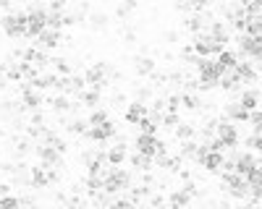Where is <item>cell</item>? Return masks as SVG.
<instances>
[{
	"label": "cell",
	"mask_w": 262,
	"mask_h": 209,
	"mask_svg": "<svg viewBox=\"0 0 262 209\" xmlns=\"http://www.w3.org/2000/svg\"><path fill=\"white\" fill-rule=\"evenodd\" d=\"M221 188L236 201H247L249 196V183L242 173L236 170H221Z\"/></svg>",
	"instance_id": "obj_1"
},
{
	"label": "cell",
	"mask_w": 262,
	"mask_h": 209,
	"mask_svg": "<svg viewBox=\"0 0 262 209\" xmlns=\"http://www.w3.org/2000/svg\"><path fill=\"white\" fill-rule=\"evenodd\" d=\"M0 32H3L8 39H21L27 37V11H11L0 16Z\"/></svg>",
	"instance_id": "obj_2"
},
{
	"label": "cell",
	"mask_w": 262,
	"mask_h": 209,
	"mask_svg": "<svg viewBox=\"0 0 262 209\" xmlns=\"http://www.w3.org/2000/svg\"><path fill=\"white\" fill-rule=\"evenodd\" d=\"M116 134H118V125L107 118V120L100 123V125H90V128H86V134H84V139H86V141H95V144H107L111 139H116Z\"/></svg>",
	"instance_id": "obj_3"
},
{
	"label": "cell",
	"mask_w": 262,
	"mask_h": 209,
	"mask_svg": "<svg viewBox=\"0 0 262 209\" xmlns=\"http://www.w3.org/2000/svg\"><path fill=\"white\" fill-rule=\"evenodd\" d=\"M215 136L226 144V149H233V146L242 144V136H238V125H236L233 120L223 118V115H221V120H217V134H215Z\"/></svg>",
	"instance_id": "obj_4"
},
{
	"label": "cell",
	"mask_w": 262,
	"mask_h": 209,
	"mask_svg": "<svg viewBox=\"0 0 262 209\" xmlns=\"http://www.w3.org/2000/svg\"><path fill=\"white\" fill-rule=\"evenodd\" d=\"M191 47H194V53L196 55H202V58H215L217 53L223 50V45L221 42H215L212 37H207V34H194V39H191Z\"/></svg>",
	"instance_id": "obj_5"
},
{
	"label": "cell",
	"mask_w": 262,
	"mask_h": 209,
	"mask_svg": "<svg viewBox=\"0 0 262 209\" xmlns=\"http://www.w3.org/2000/svg\"><path fill=\"white\" fill-rule=\"evenodd\" d=\"M34 45L42 50H55L58 45H63V29H50L45 27L37 37H34Z\"/></svg>",
	"instance_id": "obj_6"
},
{
	"label": "cell",
	"mask_w": 262,
	"mask_h": 209,
	"mask_svg": "<svg viewBox=\"0 0 262 209\" xmlns=\"http://www.w3.org/2000/svg\"><path fill=\"white\" fill-rule=\"evenodd\" d=\"M131 63H134V73H137L139 79H149L152 73L158 71V60L152 58L149 53H139V55H134V58H131Z\"/></svg>",
	"instance_id": "obj_7"
},
{
	"label": "cell",
	"mask_w": 262,
	"mask_h": 209,
	"mask_svg": "<svg viewBox=\"0 0 262 209\" xmlns=\"http://www.w3.org/2000/svg\"><path fill=\"white\" fill-rule=\"evenodd\" d=\"M34 154H37V160L39 162H45V165H58V167H66L63 165V154L55 149L53 144H34Z\"/></svg>",
	"instance_id": "obj_8"
},
{
	"label": "cell",
	"mask_w": 262,
	"mask_h": 209,
	"mask_svg": "<svg viewBox=\"0 0 262 209\" xmlns=\"http://www.w3.org/2000/svg\"><path fill=\"white\" fill-rule=\"evenodd\" d=\"M221 115L233 120V123H247L249 120V110L242 108V102L238 99H231V102H223V108H221Z\"/></svg>",
	"instance_id": "obj_9"
},
{
	"label": "cell",
	"mask_w": 262,
	"mask_h": 209,
	"mask_svg": "<svg viewBox=\"0 0 262 209\" xmlns=\"http://www.w3.org/2000/svg\"><path fill=\"white\" fill-rule=\"evenodd\" d=\"M144 115H149V104L142 102V99H134V102H131L128 108L123 110V120H126L128 125H137Z\"/></svg>",
	"instance_id": "obj_10"
},
{
	"label": "cell",
	"mask_w": 262,
	"mask_h": 209,
	"mask_svg": "<svg viewBox=\"0 0 262 209\" xmlns=\"http://www.w3.org/2000/svg\"><path fill=\"white\" fill-rule=\"evenodd\" d=\"M257 165H259V157H257L252 149H247V152H238V157H236V167H233V170H236V173H242V175H249Z\"/></svg>",
	"instance_id": "obj_11"
},
{
	"label": "cell",
	"mask_w": 262,
	"mask_h": 209,
	"mask_svg": "<svg viewBox=\"0 0 262 209\" xmlns=\"http://www.w3.org/2000/svg\"><path fill=\"white\" fill-rule=\"evenodd\" d=\"M236 73H238V79H242V84H249V87L259 81V71L254 68L252 60H238L236 63Z\"/></svg>",
	"instance_id": "obj_12"
},
{
	"label": "cell",
	"mask_w": 262,
	"mask_h": 209,
	"mask_svg": "<svg viewBox=\"0 0 262 209\" xmlns=\"http://www.w3.org/2000/svg\"><path fill=\"white\" fill-rule=\"evenodd\" d=\"M134 146H137V152H144L149 157H155V152H158V134H142L139 131V136L134 139Z\"/></svg>",
	"instance_id": "obj_13"
},
{
	"label": "cell",
	"mask_w": 262,
	"mask_h": 209,
	"mask_svg": "<svg viewBox=\"0 0 262 209\" xmlns=\"http://www.w3.org/2000/svg\"><path fill=\"white\" fill-rule=\"evenodd\" d=\"M223 160H226V154H223V152H207V154H205V160L200 162V167H202L205 173L215 175V173H221V170H223Z\"/></svg>",
	"instance_id": "obj_14"
},
{
	"label": "cell",
	"mask_w": 262,
	"mask_h": 209,
	"mask_svg": "<svg viewBox=\"0 0 262 209\" xmlns=\"http://www.w3.org/2000/svg\"><path fill=\"white\" fill-rule=\"evenodd\" d=\"M259 99H262V94H259V89H254V87H247V89L238 92V102H242V108L249 110V113L259 108Z\"/></svg>",
	"instance_id": "obj_15"
},
{
	"label": "cell",
	"mask_w": 262,
	"mask_h": 209,
	"mask_svg": "<svg viewBox=\"0 0 262 209\" xmlns=\"http://www.w3.org/2000/svg\"><path fill=\"white\" fill-rule=\"evenodd\" d=\"M128 165H131V170H134V173L155 170V162H152V157H149V154H144V152H134V154H128Z\"/></svg>",
	"instance_id": "obj_16"
},
{
	"label": "cell",
	"mask_w": 262,
	"mask_h": 209,
	"mask_svg": "<svg viewBox=\"0 0 262 209\" xmlns=\"http://www.w3.org/2000/svg\"><path fill=\"white\" fill-rule=\"evenodd\" d=\"M32 191H42V188H50V178H48V170H45V165H37L32 167V183H29Z\"/></svg>",
	"instance_id": "obj_17"
},
{
	"label": "cell",
	"mask_w": 262,
	"mask_h": 209,
	"mask_svg": "<svg viewBox=\"0 0 262 209\" xmlns=\"http://www.w3.org/2000/svg\"><path fill=\"white\" fill-rule=\"evenodd\" d=\"M45 104L55 113V115H60V113H69V108H71V97L69 94H53V97H45Z\"/></svg>",
	"instance_id": "obj_18"
},
{
	"label": "cell",
	"mask_w": 262,
	"mask_h": 209,
	"mask_svg": "<svg viewBox=\"0 0 262 209\" xmlns=\"http://www.w3.org/2000/svg\"><path fill=\"white\" fill-rule=\"evenodd\" d=\"M21 102H24L27 110H39L42 104H45V94L32 87V89H27V92H21Z\"/></svg>",
	"instance_id": "obj_19"
},
{
	"label": "cell",
	"mask_w": 262,
	"mask_h": 209,
	"mask_svg": "<svg viewBox=\"0 0 262 209\" xmlns=\"http://www.w3.org/2000/svg\"><path fill=\"white\" fill-rule=\"evenodd\" d=\"M107 24H111V16L102 13V11H92L90 16H86V27H90L92 32H105Z\"/></svg>",
	"instance_id": "obj_20"
},
{
	"label": "cell",
	"mask_w": 262,
	"mask_h": 209,
	"mask_svg": "<svg viewBox=\"0 0 262 209\" xmlns=\"http://www.w3.org/2000/svg\"><path fill=\"white\" fill-rule=\"evenodd\" d=\"M173 136H176V141L196 139V123H191V120H181L176 128H173Z\"/></svg>",
	"instance_id": "obj_21"
},
{
	"label": "cell",
	"mask_w": 262,
	"mask_h": 209,
	"mask_svg": "<svg viewBox=\"0 0 262 209\" xmlns=\"http://www.w3.org/2000/svg\"><path fill=\"white\" fill-rule=\"evenodd\" d=\"M181 108L186 110V113H196L202 108V97H200V92H181Z\"/></svg>",
	"instance_id": "obj_22"
},
{
	"label": "cell",
	"mask_w": 262,
	"mask_h": 209,
	"mask_svg": "<svg viewBox=\"0 0 262 209\" xmlns=\"http://www.w3.org/2000/svg\"><path fill=\"white\" fill-rule=\"evenodd\" d=\"M79 99L84 102V108H100V104H102V92L100 89H92V87H86L81 94H79Z\"/></svg>",
	"instance_id": "obj_23"
},
{
	"label": "cell",
	"mask_w": 262,
	"mask_h": 209,
	"mask_svg": "<svg viewBox=\"0 0 262 209\" xmlns=\"http://www.w3.org/2000/svg\"><path fill=\"white\" fill-rule=\"evenodd\" d=\"M168 204L170 206H189L191 204V194L186 191V188H173V191L168 194Z\"/></svg>",
	"instance_id": "obj_24"
},
{
	"label": "cell",
	"mask_w": 262,
	"mask_h": 209,
	"mask_svg": "<svg viewBox=\"0 0 262 209\" xmlns=\"http://www.w3.org/2000/svg\"><path fill=\"white\" fill-rule=\"evenodd\" d=\"M86 128H90V123H86V118H71L69 123L63 125V131H69V134H74V136H84L86 134Z\"/></svg>",
	"instance_id": "obj_25"
},
{
	"label": "cell",
	"mask_w": 262,
	"mask_h": 209,
	"mask_svg": "<svg viewBox=\"0 0 262 209\" xmlns=\"http://www.w3.org/2000/svg\"><path fill=\"white\" fill-rule=\"evenodd\" d=\"M196 146H200V141H196V139H184V141H179V154H181L184 160L194 162V154H196Z\"/></svg>",
	"instance_id": "obj_26"
},
{
	"label": "cell",
	"mask_w": 262,
	"mask_h": 209,
	"mask_svg": "<svg viewBox=\"0 0 262 209\" xmlns=\"http://www.w3.org/2000/svg\"><path fill=\"white\" fill-rule=\"evenodd\" d=\"M131 92H134V99H142V102H149L155 97V87H152V84H134Z\"/></svg>",
	"instance_id": "obj_27"
},
{
	"label": "cell",
	"mask_w": 262,
	"mask_h": 209,
	"mask_svg": "<svg viewBox=\"0 0 262 209\" xmlns=\"http://www.w3.org/2000/svg\"><path fill=\"white\" fill-rule=\"evenodd\" d=\"M137 6H139V0H121V3L116 6V18H118V21L128 18L131 13L137 11Z\"/></svg>",
	"instance_id": "obj_28"
},
{
	"label": "cell",
	"mask_w": 262,
	"mask_h": 209,
	"mask_svg": "<svg viewBox=\"0 0 262 209\" xmlns=\"http://www.w3.org/2000/svg\"><path fill=\"white\" fill-rule=\"evenodd\" d=\"M217 58V63H221V66H223V71L226 68H236V63H238V58H236V50H221V53H217L215 55Z\"/></svg>",
	"instance_id": "obj_29"
},
{
	"label": "cell",
	"mask_w": 262,
	"mask_h": 209,
	"mask_svg": "<svg viewBox=\"0 0 262 209\" xmlns=\"http://www.w3.org/2000/svg\"><path fill=\"white\" fill-rule=\"evenodd\" d=\"M86 89V81L84 73H71V84H69V97H79Z\"/></svg>",
	"instance_id": "obj_30"
},
{
	"label": "cell",
	"mask_w": 262,
	"mask_h": 209,
	"mask_svg": "<svg viewBox=\"0 0 262 209\" xmlns=\"http://www.w3.org/2000/svg\"><path fill=\"white\" fill-rule=\"evenodd\" d=\"M107 118H111V113H107L105 108H92V113H90V118H86V123H90V125H100V123H105Z\"/></svg>",
	"instance_id": "obj_31"
},
{
	"label": "cell",
	"mask_w": 262,
	"mask_h": 209,
	"mask_svg": "<svg viewBox=\"0 0 262 209\" xmlns=\"http://www.w3.org/2000/svg\"><path fill=\"white\" fill-rule=\"evenodd\" d=\"M179 123H181V115H179V113H170V110H165V113H163V120H160V125H163V128L173 131Z\"/></svg>",
	"instance_id": "obj_32"
},
{
	"label": "cell",
	"mask_w": 262,
	"mask_h": 209,
	"mask_svg": "<svg viewBox=\"0 0 262 209\" xmlns=\"http://www.w3.org/2000/svg\"><path fill=\"white\" fill-rule=\"evenodd\" d=\"M53 68H55V73H60V76H71V73H74L71 63L66 60V58H53Z\"/></svg>",
	"instance_id": "obj_33"
},
{
	"label": "cell",
	"mask_w": 262,
	"mask_h": 209,
	"mask_svg": "<svg viewBox=\"0 0 262 209\" xmlns=\"http://www.w3.org/2000/svg\"><path fill=\"white\" fill-rule=\"evenodd\" d=\"M247 123H249V128H252L254 134H262V110H259V108H257V110H252Z\"/></svg>",
	"instance_id": "obj_34"
},
{
	"label": "cell",
	"mask_w": 262,
	"mask_h": 209,
	"mask_svg": "<svg viewBox=\"0 0 262 209\" xmlns=\"http://www.w3.org/2000/svg\"><path fill=\"white\" fill-rule=\"evenodd\" d=\"M244 178H247L249 186H259V188H262V165H257L254 170H252L249 175H244Z\"/></svg>",
	"instance_id": "obj_35"
},
{
	"label": "cell",
	"mask_w": 262,
	"mask_h": 209,
	"mask_svg": "<svg viewBox=\"0 0 262 209\" xmlns=\"http://www.w3.org/2000/svg\"><path fill=\"white\" fill-rule=\"evenodd\" d=\"M16 206H21L18 196H11V194H6V196H0V209H16Z\"/></svg>",
	"instance_id": "obj_36"
},
{
	"label": "cell",
	"mask_w": 262,
	"mask_h": 209,
	"mask_svg": "<svg viewBox=\"0 0 262 209\" xmlns=\"http://www.w3.org/2000/svg\"><path fill=\"white\" fill-rule=\"evenodd\" d=\"M242 8L247 13H262V0H242Z\"/></svg>",
	"instance_id": "obj_37"
},
{
	"label": "cell",
	"mask_w": 262,
	"mask_h": 209,
	"mask_svg": "<svg viewBox=\"0 0 262 209\" xmlns=\"http://www.w3.org/2000/svg\"><path fill=\"white\" fill-rule=\"evenodd\" d=\"M144 201H147V206H165V204H168V196H163V194H149Z\"/></svg>",
	"instance_id": "obj_38"
},
{
	"label": "cell",
	"mask_w": 262,
	"mask_h": 209,
	"mask_svg": "<svg viewBox=\"0 0 262 209\" xmlns=\"http://www.w3.org/2000/svg\"><path fill=\"white\" fill-rule=\"evenodd\" d=\"M163 39L168 42V45H179V42H181V32H179V29H168V32L163 34Z\"/></svg>",
	"instance_id": "obj_39"
},
{
	"label": "cell",
	"mask_w": 262,
	"mask_h": 209,
	"mask_svg": "<svg viewBox=\"0 0 262 209\" xmlns=\"http://www.w3.org/2000/svg\"><path fill=\"white\" fill-rule=\"evenodd\" d=\"M45 120H48V115L42 113V108H39V110H32V118H29V123H34V125H45Z\"/></svg>",
	"instance_id": "obj_40"
},
{
	"label": "cell",
	"mask_w": 262,
	"mask_h": 209,
	"mask_svg": "<svg viewBox=\"0 0 262 209\" xmlns=\"http://www.w3.org/2000/svg\"><path fill=\"white\" fill-rule=\"evenodd\" d=\"M13 170H16V162H11V160H0V173H3V175H13Z\"/></svg>",
	"instance_id": "obj_41"
},
{
	"label": "cell",
	"mask_w": 262,
	"mask_h": 209,
	"mask_svg": "<svg viewBox=\"0 0 262 209\" xmlns=\"http://www.w3.org/2000/svg\"><path fill=\"white\" fill-rule=\"evenodd\" d=\"M18 201H21V206H37V204H39V201H37V196H32V194L18 196Z\"/></svg>",
	"instance_id": "obj_42"
},
{
	"label": "cell",
	"mask_w": 262,
	"mask_h": 209,
	"mask_svg": "<svg viewBox=\"0 0 262 209\" xmlns=\"http://www.w3.org/2000/svg\"><path fill=\"white\" fill-rule=\"evenodd\" d=\"M11 191H13L11 183H0V196H6V194H11Z\"/></svg>",
	"instance_id": "obj_43"
},
{
	"label": "cell",
	"mask_w": 262,
	"mask_h": 209,
	"mask_svg": "<svg viewBox=\"0 0 262 209\" xmlns=\"http://www.w3.org/2000/svg\"><path fill=\"white\" fill-rule=\"evenodd\" d=\"M123 99H126V94H123V92H116V94L111 97V102H113V104H121Z\"/></svg>",
	"instance_id": "obj_44"
},
{
	"label": "cell",
	"mask_w": 262,
	"mask_h": 209,
	"mask_svg": "<svg viewBox=\"0 0 262 209\" xmlns=\"http://www.w3.org/2000/svg\"><path fill=\"white\" fill-rule=\"evenodd\" d=\"M3 79H6V60L0 63V81H3Z\"/></svg>",
	"instance_id": "obj_45"
},
{
	"label": "cell",
	"mask_w": 262,
	"mask_h": 209,
	"mask_svg": "<svg viewBox=\"0 0 262 209\" xmlns=\"http://www.w3.org/2000/svg\"><path fill=\"white\" fill-rule=\"evenodd\" d=\"M21 3H32V0H21Z\"/></svg>",
	"instance_id": "obj_46"
}]
</instances>
